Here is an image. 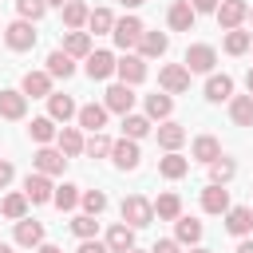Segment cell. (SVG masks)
<instances>
[{
    "label": "cell",
    "instance_id": "8d00e7d4",
    "mask_svg": "<svg viewBox=\"0 0 253 253\" xmlns=\"http://www.w3.org/2000/svg\"><path fill=\"white\" fill-rule=\"evenodd\" d=\"M87 28H91L95 36H111V28H115V12H111V8H91Z\"/></svg>",
    "mask_w": 253,
    "mask_h": 253
},
{
    "label": "cell",
    "instance_id": "11a10c76",
    "mask_svg": "<svg viewBox=\"0 0 253 253\" xmlns=\"http://www.w3.org/2000/svg\"><path fill=\"white\" fill-rule=\"evenodd\" d=\"M245 87H249V95H253V67H249V75H245Z\"/></svg>",
    "mask_w": 253,
    "mask_h": 253
},
{
    "label": "cell",
    "instance_id": "f546056e",
    "mask_svg": "<svg viewBox=\"0 0 253 253\" xmlns=\"http://www.w3.org/2000/svg\"><path fill=\"white\" fill-rule=\"evenodd\" d=\"M28 134H32V142H40V146H47V142H55V134H59V126H55V119H51V115H40V119H32V126H28Z\"/></svg>",
    "mask_w": 253,
    "mask_h": 253
},
{
    "label": "cell",
    "instance_id": "5b68a950",
    "mask_svg": "<svg viewBox=\"0 0 253 253\" xmlns=\"http://www.w3.org/2000/svg\"><path fill=\"white\" fill-rule=\"evenodd\" d=\"M115 75H119V83H126V87H134V83H142L146 79V59L142 55H123V59H115Z\"/></svg>",
    "mask_w": 253,
    "mask_h": 253
},
{
    "label": "cell",
    "instance_id": "836d02e7",
    "mask_svg": "<svg viewBox=\"0 0 253 253\" xmlns=\"http://www.w3.org/2000/svg\"><path fill=\"white\" fill-rule=\"evenodd\" d=\"M170 111H174V99L166 95V91H154V95H146V119H170Z\"/></svg>",
    "mask_w": 253,
    "mask_h": 253
},
{
    "label": "cell",
    "instance_id": "1f68e13d",
    "mask_svg": "<svg viewBox=\"0 0 253 253\" xmlns=\"http://www.w3.org/2000/svg\"><path fill=\"white\" fill-rule=\"evenodd\" d=\"M229 119L237 126H253V95H233L229 99Z\"/></svg>",
    "mask_w": 253,
    "mask_h": 253
},
{
    "label": "cell",
    "instance_id": "3957f363",
    "mask_svg": "<svg viewBox=\"0 0 253 253\" xmlns=\"http://www.w3.org/2000/svg\"><path fill=\"white\" fill-rule=\"evenodd\" d=\"M4 43H8L12 51H32V47H36V28H32V20H12V24L4 28Z\"/></svg>",
    "mask_w": 253,
    "mask_h": 253
},
{
    "label": "cell",
    "instance_id": "484cf974",
    "mask_svg": "<svg viewBox=\"0 0 253 253\" xmlns=\"http://www.w3.org/2000/svg\"><path fill=\"white\" fill-rule=\"evenodd\" d=\"M55 146L63 150V158H75V154H83V134H79V126H59V134H55Z\"/></svg>",
    "mask_w": 253,
    "mask_h": 253
},
{
    "label": "cell",
    "instance_id": "e575fe53",
    "mask_svg": "<svg viewBox=\"0 0 253 253\" xmlns=\"http://www.w3.org/2000/svg\"><path fill=\"white\" fill-rule=\"evenodd\" d=\"M150 130H154V126H150L146 115H123V138H134V142H138V138H146Z\"/></svg>",
    "mask_w": 253,
    "mask_h": 253
},
{
    "label": "cell",
    "instance_id": "d590c367",
    "mask_svg": "<svg viewBox=\"0 0 253 253\" xmlns=\"http://www.w3.org/2000/svg\"><path fill=\"white\" fill-rule=\"evenodd\" d=\"M0 213H4L8 221H20V217H28V198H24V190H20V194H4V202H0Z\"/></svg>",
    "mask_w": 253,
    "mask_h": 253
},
{
    "label": "cell",
    "instance_id": "8992f818",
    "mask_svg": "<svg viewBox=\"0 0 253 253\" xmlns=\"http://www.w3.org/2000/svg\"><path fill=\"white\" fill-rule=\"evenodd\" d=\"M158 83H162L166 95H182V91H190V71H186V63H166V67L158 71Z\"/></svg>",
    "mask_w": 253,
    "mask_h": 253
},
{
    "label": "cell",
    "instance_id": "f35d334b",
    "mask_svg": "<svg viewBox=\"0 0 253 253\" xmlns=\"http://www.w3.org/2000/svg\"><path fill=\"white\" fill-rule=\"evenodd\" d=\"M178 213H182V198H178V194H158V202H154V217L174 221Z\"/></svg>",
    "mask_w": 253,
    "mask_h": 253
},
{
    "label": "cell",
    "instance_id": "6da1fadb",
    "mask_svg": "<svg viewBox=\"0 0 253 253\" xmlns=\"http://www.w3.org/2000/svg\"><path fill=\"white\" fill-rule=\"evenodd\" d=\"M119 213H123V221H126V225L142 229V225H150V221H154V202H150V198H142V194H126V198H123V206H119Z\"/></svg>",
    "mask_w": 253,
    "mask_h": 253
},
{
    "label": "cell",
    "instance_id": "f5cc1de1",
    "mask_svg": "<svg viewBox=\"0 0 253 253\" xmlns=\"http://www.w3.org/2000/svg\"><path fill=\"white\" fill-rule=\"evenodd\" d=\"M123 8H138V4H146V0H119Z\"/></svg>",
    "mask_w": 253,
    "mask_h": 253
},
{
    "label": "cell",
    "instance_id": "6125c7cd",
    "mask_svg": "<svg viewBox=\"0 0 253 253\" xmlns=\"http://www.w3.org/2000/svg\"><path fill=\"white\" fill-rule=\"evenodd\" d=\"M249 210H253V206H249Z\"/></svg>",
    "mask_w": 253,
    "mask_h": 253
},
{
    "label": "cell",
    "instance_id": "ab89813d",
    "mask_svg": "<svg viewBox=\"0 0 253 253\" xmlns=\"http://www.w3.org/2000/svg\"><path fill=\"white\" fill-rule=\"evenodd\" d=\"M249 43H253V32H241V28H229L225 32V51L229 55H245Z\"/></svg>",
    "mask_w": 253,
    "mask_h": 253
},
{
    "label": "cell",
    "instance_id": "f907efd6",
    "mask_svg": "<svg viewBox=\"0 0 253 253\" xmlns=\"http://www.w3.org/2000/svg\"><path fill=\"white\" fill-rule=\"evenodd\" d=\"M36 253H63V249H59V245H47V241H40V245H36Z\"/></svg>",
    "mask_w": 253,
    "mask_h": 253
},
{
    "label": "cell",
    "instance_id": "7c38bea8",
    "mask_svg": "<svg viewBox=\"0 0 253 253\" xmlns=\"http://www.w3.org/2000/svg\"><path fill=\"white\" fill-rule=\"evenodd\" d=\"M213 16H217V24L229 32V28H241V20L249 16V4H245V0H217V12H213Z\"/></svg>",
    "mask_w": 253,
    "mask_h": 253
},
{
    "label": "cell",
    "instance_id": "cb8c5ba5",
    "mask_svg": "<svg viewBox=\"0 0 253 253\" xmlns=\"http://www.w3.org/2000/svg\"><path fill=\"white\" fill-rule=\"evenodd\" d=\"M43 71H47L51 79H71V75H75V59H71L63 47H55V51L47 55V67H43Z\"/></svg>",
    "mask_w": 253,
    "mask_h": 253
},
{
    "label": "cell",
    "instance_id": "5bb4252c",
    "mask_svg": "<svg viewBox=\"0 0 253 253\" xmlns=\"http://www.w3.org/2000/svg\"><path fill=\"white\" fill-rule=\"evenodd\" d=\"M194 20H198V12L190 8V0H174V4H170V12H166L170 32H190V28H194Z\"/></svg>",
    "mask_w": 253,
    "mask_h": 253
},
{
    "label": "cell",
    "instance_id": "8fae6325",
    "mask_svg": "<svg viewBox=\"0 0 253 253\" xmlns=\"http://www.w3.org/2000/svg\"><path fill=\"white\" fill-rule=\"evenodd\" d=\"M103 107L115 111V115H130V107H134V91H130L126 83H111L107 95H103Z\"/></svg>",
    "mask_w": 253,
    "mask_h": 253
},
{
    "label": "cell",
    "instance_id": "6f0895ef",
    "mask_svg": "<svg viewBox=\"0 0 253 253\" xmlns=\"http://www.w3.org/2000/svg\"><path fill=\"white\" fill-rule=\"evenodd\" d=\"M190 253H213V249H202V245H198V249H190Z\"/></svg>",
    "mask_w": 253,
    "mask_h": 253
},
{
    "label": "cell",
    "instance_id": "60d3db41",
    "mask_svg": "<svg viewBox=\"0 0 253 253\" xmlns=\"http://www.w3.org/2000/svg\"><path fill=\"white\" fill-rule=\"evenodd\" d=\"M79 186H71V182H63V186H55V194H51V202H55V210H75L79 206Z\"/></svg>",
    "mask_w": 253,
    "mask_h": 253
},
{
    "label": "cell",
    "instance_id": "d6986e66",
    "mask_svg": "<svg viewBox=\"0 0 253 253\" xmlns=\"http://www.w3.org/2000/svg\"><path fill=\"white\" fill-rule=\"evenodd\" d=\"M154 134H158V146H162V150H178V146L186 142V126L174 123V119H162Z\"/></svg>",
    "mask_w": 253,
    "mask_h": 253
},
{
    "label": "cell",
    "instance_id": "f1b7e54d",
    "mask_svg": "<svg viewBox=\"0 0 253 253\" xmlns=\"http://www.w3.org/2000/svg\"><path fill=\"white\" fill-rule=\"evenodd\" d=\"M75 111H79V107H75V99H71V95H55V91L47 95V115H51L55 123H67V119H75Z\"/></svg>",
    "mask_w": 253,
    "mask_h": 253
},
{
    "label": "cell",
    "instance_id": "f6af8a7d",
    "mask_svg": "<svg viewBox=\"0 0 253 253\" xmlns=\"http://www.w3.org/2000/svg\"><path fill=\"white\" fill-rule=\"evenodd\" d=\"M16 12H20V20H32V24H36V20L47 12V4H43V0H16Z\"/></svg>",
    "mask_w": 253,
    "mask_h": 253
},
{
    "label": "cell",
    "instance_id": "52a82bcc",
    "mask_svg": "<svg viewBox=\"0 0 253 253\" xmlns=\"http://www.w3.org/2000/svg\"><path fill=\"white\" fill-rule=\"evenodd\" d=\"M32 166H36L40 174H47V178H55V174H63V166H67V158H63V150H59V146H40V150L32 154Z\"/></svg>",
    "mask_w": 253,
    "mask_h": 253
},
{
    "label": "cell",
    "instance_id": "2e32d148",
    "mask_svg": "<svg viewBox=\"0 0 253 253\" xmlns=\"http://www.w3.org/2000/svg\"><path fill=\"white\" fill-rule=\"evenodd\" d=\"M20 91H24L28 99H47V95H51V75H47V71H24Z\"/></svg>",
    "mask_w": 253,
    "mask_h": 253
},
{
    "label": "cell",
    "instance_id": "ee69618b",
    "mask_svg": "<svg viewBox=\"0 0 253 253\" xmlns=\"http://www.w3.org/2000/svg\"><path fill=\"white\" fill-rule=\"evenodd\" d=\"M71 233L83 241V237H95L99 233V221H95V213H75L71 217Z\"/></svg>",
    "mask_w": 253,
    "mask_h": 253
},
{
    "label": "cell",
    "instance_id": "91938a15",
    "mask_svg": "<svg viewBox=\"0 0 253 253\" xmlns=\"http://www.w3.org/2000/svg\"><path fill=\"white\" fill-rule=\"evenodd\" d=\"M249 20H253V8H249Z\"/></svg>",
    "mask_w": 253,
    "mask_h": 253
},
{
    "label": "cell",
    "instance_id": "e0dca14e",
    "mask_svg": "<svg viewBox=\"0 0 253 253\" xmlns=\"http://www.w3.org/2000/svg\"><path fill=\"white\" fill-rule=\"evenodd\" d=\"M40 241H43V221L20 217V221H16V245H20V249H36Z\"/></svg>",
    "mask_w": 253,
    "mask_h": 253
},
{
    "label": "cell",
    "instance_id": "83f0119b",
    "mask_svg": "<svg viewBox=\"0 0 253 253\" xmlns=\"http://www.w3.org/2000/svg\"><path fill=\"white\" fill-rule=\"evenodd\" d=\"M87 75L91 79H111L115 75V55L111 51H91L87 55Z\"/></svg>",
    "mask_w": 253,
    "mask_h": 253
},
{
    "label": "cell",
    "instance_id": "44dd1931",
    "mask_svg": "<svg viewBox=\"0 0 253 253\" xmlns=\"http://www.w3.org/2000/svg\"><path fill=\"white\" fill-rule=\"evenodd\" d=\"M107 249H111V253H126V249H134V225L115 221V225L107 229Z\"/></svg>",
    "mask_w": 253,
    "mask_h": 253
},
{
    "label": "cell",
    "instance_id": "603a6c76",
    "mask_svg": "<svg viewBox=\"0 0 253 253\" xmlns=\"http://www.w3.org/2000/svg\"><path fill=\"white\" fill-rule=\"evenodd\" d=\"M63 51L71 55V59H87L91 55V32H63Z\"/></svg>",
    "mask_w": 253,
    "mask_h": 253
},
{
    "label": "cell",
    "instance_id": "9c48e42d",
    "mask_svg": "<svg viewBox=\"0 0 253 253\" xmlns=\"http://www.w3.org/2000/svg\"><path fill=\"white\" fill-rule=\"evenodd\" d=\"M24 115H28V95H24L20 87H4V91H0V119L20 123Z\"/></svg>",
    "mask_w": 253,
    "mask_h": 253
},
{
    "label": "cell",
    "instance_id": "4316f807",
    "mask_svg": "<svg viewBox=\"0 0 253 253\" xmlns=\"http://www.w3.org/2000/svg\"><path fill=\"white\" fill-rule=\"evenodd\" d=\"M186 170H190V158H182L178 150H166V158H158V174L170 178V182L186 178Z\"/></svg>",
    "mask_w": 253,
    "mask_h": 253
},
{
    "label": "cell",
    "instance_id": "bcb514c9",
    "mask_svg": "<svg viewBox=\"0 0 253 253\" xmlns=\"http://www.w3.org/2000/svg\"><path fill=\"white\" fill-rule=\"evenodd\" d=\"M75 253H111V249H107V241H95V237H83Z\"/></svg>",
    "mask_w": 253,
    "mask_h": 253
},
{
    "label": "cell",
    "instance_id": "ac0fdd59",
    "mask_svg": "<svg viewBox=\"0 0 253 253\" xmlns=\"http://www.w3.org/2000/svg\"><path fill=\"white\" fill-rule=\"evenodd\" d=\"M107 115H111V111H107L103 103H87V107H79V111H75V119H79V126H83V130H91V134L107 126Z\"/></svg>",
    "mask_w": 253,
    "mask_h": 253
},
{
    "label": "cell",
    "instance_id": "d4e9b609",
    "mask_svg": "<svg viewBox=\"0 0 253 253\" xmlns=\"http://www.w3.org/2000/svg\"><path fill=\"white\" fill-rule=\"evenodd\" d=\"M206 99L210 103H221V99H233V75H213L210 71V79H206Z\"/></svg>",
    "mask_w": 253,
    "mask_h": 253
},
{
    "label": "cell",
    "instance_id": "9a60e30c",
    "mask_svg": "<svg viewBox=\"0 0 253 253\" xmlns=\"http://www.w3.org/2000/svg\"><path fill=\"white\" fill-rule=\"evenodd\" d=\"M134 47H138V55H142V59H158V55H166L170 36H166V32H142Z\"/></svg>",
    "mask_w": 253,
    "mask_h": 253
},
{
    "label": "cell",
    "instance_id": "94428289",
    "mask_svg": "<svg viewBox=\"0 0 253 253\" xmlns=\"http://www.w3.org/2000/svg\"><path fill=\"white\" fill-rule=\"evenodd\" d=\"M249 51H253V43H249Z\"/></svg>",
    "mask_w": 253,
    "mask_h": 253
},
{
    "label": "cell",
    "instance_id": "7402d4cb",
    "mask_svg": "<svg viewBox=\"0 0 253 253\" xmlns=\"http://www.w3.org/2000/svg\"><path fill=\"white\" fill-rule=\"evenodd\" d=\"M202 210H206V213H225V210H229V190L217 186V182H210V186L202 190Z\"/></svg>",
    "mask_w": 253,
    "mask_h": 253
},
{
    "label": "cell",
    "instance_id": "9f6ffc18",
    "mask_svg": "<svg viewBox=\"0 0 253 253\" xmlns=\"http://www.w3.org/2000/svg\"><path fill=\"white\" fill-rule=\"evenodd\" d=\"M0 253H16V249H12V245H4V241H0Z\"/></svg>",
    "mask_w": 253,
    "mask_h": 253
},
{
    "label": "cell",
    "instance_id": "30bf717a",
    "mask_svg": "<svg viewBox=\"0 0 253 253\" xmlns=\"http://www.w3.org/2000/svg\"><path fill=\"white\" fill-rule=\"evenodd\" d=\"M111 162H115L119 170H134V166L142 162L138 142H134V138H115V142H111Z\"/></svg>",
    "mask_w": 253,
    "mask_h": 253
},
{
    "label": "cell",
    "instance_id": "d6a6232c",
    "mask_svg": "<svg viewBox=\"0 0 253 253\" xmlns=\"http://www.w3.org/2000/svg\"><path fill=\"white\" fill-rule=\"evenodd\" d=\"M87 16H91V8H87L83 0H67V4H63V28H67V32L83 28V24H87Z\"/></svg>",
    "mask_w": 253,
    "mask_h": 253
},
{
    "label": "cell",
    "instance_id": "ba28073f",
    "mask_svg": "<svg viewBox=\"0 0 253 253\" xmlns=\"http://www.w3.org/2000/svg\"><path fill=\"white\" fill-rule=\"evenodd\" d=\"M51 194H55V186H51V178H47V174H40V170H36V174H28V178H24V198H28L32 206H47V202H51Z\"/></svg>",
    "mask_w": 253,
    "mask_h": 253
},
{
    "label": "cell",
    "instance_id": "681fc988",
    "mask_svg": "<svg viewBox=\"0 0 253 253\" xmlns=\"http://www.w3.org/2000/svg\"><path fill=\"white\" fill-rule=\"evenodd\" d=\"M194 12H217V0H190Z\"/></svg>",
    "mask_w": 253,
    "mask_h": 253
},
{
    "label": "cell",
    "instance_id": "7dc6e473",
    "mask_svg": "<svg viewBox=\"0 0 253 253\" xmlns=\"http://www.w3.org/2000/svg\"><path fill=\"white\" fill-rule=\"evenodd\" d=\"M150 253H182V245H178L174 237H162V241H154V245H150Z\"/></svg>",
    "mask_w": 253,
    "mask_h": 253
},
{
    "label": "cell",
    "instance_id": "7a4b0ae2",
    "mask_svg": "<svg viewBox=\"0 0 253 253\" xmlns=\"http://www.w3.org/2000/svg\"><path fill=\"white\" fill-rule=\"evenodd\" d=\"M142 32H146V28H142V20H138V16H123V20H115L111 40H115V47L130 51V47L138 43V36H142Z\"/></svg>",
    "mask_w": 253,
    "mask_h": 253
},
{
    "label": "cell",
    "instance_id": "ffe728a7",
    "mask_svg": "<svg viewBox=\"0 0 253 253\" xmlns=\"http://www.w3.org/2000/svg\"><path fill=\"white\" fill-rule=\"evenodd\" d=\"M174 241H178V245H198V241H202V221L178 213V217H174Z\"/></svg>",
    "mask_w": 253,
    "mask_h": 253
},
{
    "label": "cell",
    "instance_id": "7bdbcfd3",
    "mask_svg": "<svg viewBox=\"0 0 253 253\" xmlns=\"http://www.w3.org/2000/svg\"><path fill=\"white\" fill-rule=\"evenodd\" d=\"M79 206H83V213H95V217H99V213L107 210V194H103V190H83V194H79Z\"/></svg>",
    "mask_w": 253,
    "mask_h": 253
},
{
    "label": "cell",
    "instance_id": "4fadbf2b",
    "mask_svg": "<svg viewBox=\"0 0 253 253\" xmlns=\"http://www.w3.org/2000/svg\"><path fill=\"white\" fill-rule=\"evenodd\" d=\"M225 229L233 237H249L253 233V210L249 206H229L225 210Z\"/></svg>",
    "mask_w": 253,
    "mask_h": 253
},
{
    "label": "cell",
    "instance_id": "db71d44e",
    "mask_svg": "<svg viewBox=\"0 0 253 253\" xmlns=\"http://www.w3.org/2000/svg\"><path fill=\"white\" fill-rule=\"evenodd\" d=\"M43 4H47V8H63L67 0H43Z\"/></svg>",
    "mask_w": 253,
    "mask_h": 253
},
{
    "label": "cell",
    "instance_id": "4dcf8cb0",
    "mask_svg": "<svg viewBox=\"0 0 253 253\" xmlns=\"http://www.w3.org/2000/svg\"><path fill=\"white\" fill-rule=\"evenodd\" d=\"M190 154H194L198 162H206V166H210V162L221 154V142H217L213 134H198V138H194V146H190Z\"/></svg>",
    "mask_w": 253,
    "mask_h": 253
},
{
    "label": "cell",
    "instance_id": "816d5d0a",
    "mask_svg": "<svg viewBox=\"0 0 253 253\" xmlns=\"http://www.w3.org/2000/svg\"><path fill=\"white\" fill-rule=\"evenodd\" d=\"M233 253H253V241H245V237H241V241H237V249H233Z\"/></svg>",
    "mask_w": 253,
    "mask_h": 253
},
{
    "label": "cell",
    "instance_id": "b9f144b4",
    "mask_svg": "<svg viewBox=\"0 0 253 253\" xmlns=\"http://www.w3.org/2000/svg\"><path fill=\"white\" fill-rule=\"evenodd\" d=\"M83 154H91V158H107V154H111V138H107L103 130H95L91 138H83Z\"/></svg>",
    "mask_w": 253,
    "mask_h": 253
},
{
    "label": "cell",
    "instance_id": "74e56055",
    "mask_svg": "<svg viewBox=\"0 0 253 253\" xmlns=\"http://www.w3.org/2000/svg\"><path fill=\"white\" fill-rule=\"evenodd\" d=\"M233 174H237V162H233V158H225V154H217V158L210 162V178H213L217 186H225V182H233Z\"/></svg>",
    "mask_w": 253,
    "mask_h": 253
},
{
    "label": "cell",
    "instance_id": "680465c9",
    "mask_svg": "<svg viewBox=\"0 0 253 253\" xmlns=\"http://www.w3.org/2000/svg\"><path fill=\"white\" fill-rule=\"evenodd\" d=\"M126 253H142V249H126Z\"/></svg>",
    "mask_w": 253,
    "mask_h": 253
},
{
    "label": "cell",
    "instance_id": "c3c4849f",
    "mask_svg": "<svg viewBox=\"0 0 253 253\" xmlns=\"http://www.w3.org/2000/svg\"><path fill=\"white\" fill-rule=\"evenodd\" d=\"M12 178H16V166H12V162H0V190H4Z\"/></svg>",
    "mask_w": 253,
    "mask_h": 253
},
{
    "label": "cell",
    "instance_id": "277c9868",
    "mask_svg": "<svg viewBox=\"0 0 253 253\" xmlns=\"http://www.w3.org/2000/svg\"><path fill=\"white\" fill-rule=\"evenodd\" d=\"M213 63H217V51H213L210 43H190V47H186V71H190V75H194V71L210 75Z\"/></svg>",
    "mask_w": 253,
    "mask_h": 253
}]
</instances>
